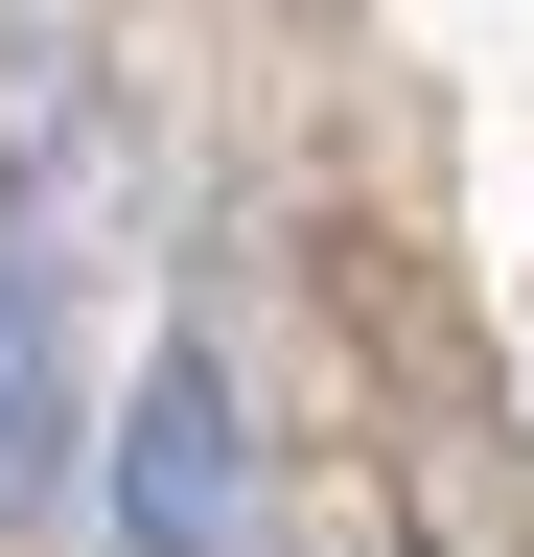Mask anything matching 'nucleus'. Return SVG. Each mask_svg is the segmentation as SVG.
I'll list each match as a JSON object with an SVG mask.
<instances>
[{
	"label": "nucleus",
	"instance_id": "1",
	"mask_svg": "<svg viewBox=\"0 0 534 557\" xmlns=\"http://www.w3.org/2000/svg\"><path fill=\"white\" fill-rule=\"evenodd\" d=\"M116 557H280V487H256V418L210 348H163L116 395Z\"/></svg>",
	"mask_w": 534,
	"mask_h": 557
},
{
	"label": "nucleus",
	"instance_id": "2",
	"mask_svg": "<svg viewBox=\"0 0 534 557\" xmlns=\"http://www.w3.org/2000/svg\"><path fill=\"white\" fill-rule=\"evenodd\" d=\"M71 325H47V256H24V209H0V534L24 511H71Z\"/></svg>",
	"mask_w": 534,
	"mask_h": 557
}]
</instances>
